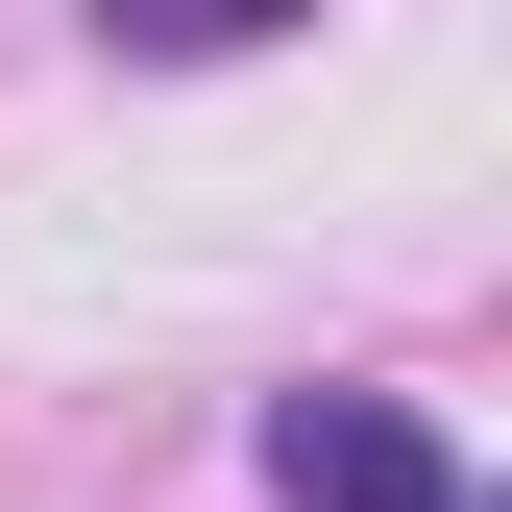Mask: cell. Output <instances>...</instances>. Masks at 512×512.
I'll return each mask as SVG.
<instances>
[{
  "mask_svg": "<svg viewBox=\"0 0 512 512\" xmlns=\"http://www.w3.org/2000/svg\"><path fill=\"white\" fill-rule=\"evenodd\" d=\"M269 488H293V512H488L464 439L391 415V391H269Z\"/></svg>",
  "mask_w": 512,
  "mask_h": 512,
  "instance_id": "obj_1",
  "label": "cell"
},
{
  "mask_svg": "<svg viewBox=\"0 0 512 512\" xmlns=\"http://www.w3.org/2000/svg\"><path fill=\"white\" fill-rule=\"evenodd\" d=\"M293 0H98V49H269Z\"/></svg>",
  "mask_w": 512,
  "mask_h": 512,
  "instance_id": "obj_2",
  "label": "cell"
}]
</instances>
